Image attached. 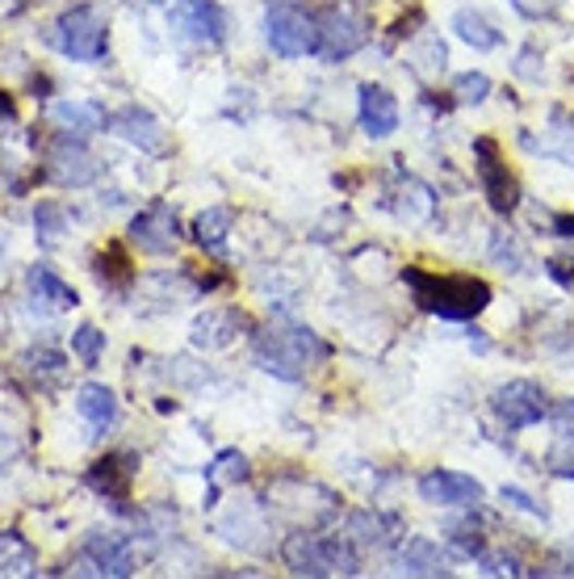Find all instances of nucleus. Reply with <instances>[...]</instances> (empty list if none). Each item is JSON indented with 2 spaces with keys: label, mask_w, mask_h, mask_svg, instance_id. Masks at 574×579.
<instances>
[{
  "label": "nucleus",
  "mask_w": 574,
  "mask_h": 579,
  "mask_svg": "<svg viewBox=\"0 0 574 579\" xmlns=\"http://www.w3.org/2000/svg\"><path fill=\"white\" fill-rule=\"evenodd\" d=\"M491 261L499 269H508V274H520V265H524V256H520V244L508 236V231H494L491 240Z\"/></svg>",
  "instance_id": "30"
},
{
  "label": "nucleus",
  "mask_w": 574,
  "mask_h": 579,
  "mask_svg": "<svg viewBox=\"0 0 574 579\" xmlns=\"http://www.w3.org/2000/svg\"><path fill=\"white\" fill-rule=\"evenodd\" d=\"M235 331H240L235 311H206V315L193 319V345L197 349H222V345L235 340Z\"/></svg>",
  "instance_id": "19"
},
{
  "label": "nucleus",
  "mask_w": 574,
  "mask_h": 579,
  "mask_svg": "<svg viewBox=\"0 0 574 579\" xmlns=\"http://www.w3.org/2000/svg\"><path fill=\"white\" fill-rule=\"evenodd\" d=\"M22 365H26L29 378H59L68 361H63L59 349H29L26 358H22Z\"/></svg>",
  "instance_id": "28"
},
{
  "label": "nucleus",
  "mask_w": 574,
  "mask_h": 579,
  "mask_svg": "<svg viewBox=\"0 0 574 579\" xmlns=\"http://www.w3.org/2000/svg\"><path fill=\"white\" fill-rule=\"evenodd\" d=\"M101 349H106V331H97L93 324H84V328L72 331V353H76L84 365H97Z\"/></svg>",
  "instance_id": "29"
},
{
  "label": "nucleus",
  "mask_w": 574,
  "mask_h": 579,
  "mask_svg": "<svg viewBox=\"0 0 574 579\" xmlns=\"http://www.w3.org/2000/svg\"><path fill=\"white\" fill-rule=\"evenodd\" d=\"M206 479H210V487H215V492L227 487V483L235 487V483H244L247 479V458L240 454V449H222L219 458L206 467ZM215 492H210V496H215Z\"/></svg>",
  "instance_id": "25"
},
{
  "label": "nucleus",
  "mask_w": 574,
  "mask_h": 579,
  "mask_svg": "<svg viewBox=\"0 0 574 579\" xmlns=\"http://www.w3.org/2000/svg\"><path fill=\"white\" fill-rule=\"evenodd\" d=\"M84 576H113V579H126L135 576V554L122 538L113 533H88L84 538V563L76 567Z\"/></svg>",
  "instance_id": "10"
},
{
  "label": "nucleus",
  "mask_w": 574,
  "mask_h": 579,
  "mask_svg": "<svg viewBox=\"0 0 574 579\" xmlns=\"http://www.w3.org/2000/svg\"><path fill=\"white\" fill-rule=\"evenodd\" d=\"M22 9V0H0V17H13Z\"/></svg>",
  "instance_id": "38"
},
{
  "label": "nucleus",
  "mask_w": 574,
  "mask_h": 579,
  "mask_svg": "<svg viewBox=\"0 0 574 579\" xmlns=\"http://www.w3.org/2000/svg\"><path fill=\"white\" fill-rule=\"evenodd\" d=\"M512 4H516L524 17H549V13H553L562 0H512Z\"/></svg>",
  "instance_id": "36"
},
{
  "label": "nucleus",
  "mask_w": 574,
  "mask_h": 579,
  "mask_svg": "<svg viewBox=\"0 0 574 579\" xmlns=\"http://www.w3.org/2000/svg\"><path fill=\"white\" fill-rule=\"evenodd\" d=\"M281 558L294 576H356L361 571V558L349 542L340 538H319V533H290Z\"/></svg>",
  "instance_id": "3"
},
{
  "label": "nucleus",
  "mask_w": 574,
  "mask_h": 579,
  "mask_svg": "<svg viewBox=\"0 0 574 579\" xmlns=\"http://www.w3.org/2000/svg\"><path fill=\"white\" fill-rule=\"evenodd\" d=\"M265 34H269V47L285 59H298V56L319 51V22H310L302 9H290V4L269 9Z\"/></svg>",
  "instance_id": "6"
},
{
  "label": "nucleus",
  "mask_w": 574,
  "mask_h": 579,
  "mask_svg": "<svg viewBox=\"0 0 574 579\" xmlns=\"http://www.w3.org/2000/svg\"><path fill=\"white\" fill-rule=\"evenodd\" d=\"M172 26L193 43H222L227 38V13L215 0H176L172 4Z\"/></svg>",
  "instance_id": "12"
},
{
  "label": "nucleus",
  "mask_w": 574,
  "mask_h": 579,
  "mask_svg": "<svg viewBox=\"0 0 574 579\" xmlns=\"http://www.w3.org/2000/svg\"><path fill=\"white\" fill-rule=\"evenodd\" d=\"M549 470L558 479H574V437H566V442H558L549 449Z\"/></svg>",
  "instance_id": "32"
},
{
  "label": "nucleus",
  "mask_w": 574,
  "mask_h": 579,
  "mask_svg": "<svg viewBox=\"0 0 574 579\" xmlns=\"http://www.w3.org/2000/svg\"><path fill=\"white\" fill-rule=\"evenodd\" d=\"M457 97L465 106H483L491 97V81L483 72H465V76H457Z\"/></svg>",
  "instance_id": "31"
},
{
  "label": "nucleus",
  "mask_w": 574,
  "mask_h": 579,
  "mask_svg": "<svg viewBox=\"0 0 574 579\" xmlns=\"http://www.w3.org/2000/svg\"><path fill=\"white\" fill-rule=\"evenodd\" d=\"M394 529H399V521L382 517V512H356L353 521H349V533H353L361 546H390L394 542Z\"/></svg>",
  "instance_id": "24"
},
{
  "label": "nucleus",
  "mask_w": 574,
  "mask_h": 579,
  "mask_svg": "<svg viewBox=\"0 0 574 579\" xmlns=\"http://www.w3.org/2000/svg\"><path fill=\"white\" fill-rule=\"evenodd\" d=\"M176 240H181V222L168 202H151L131 219V244L147 256H164L176 249Z\"/></svg>",
  "instance_id": "7"
},
{
  "label": "nucleus",
  "mask_w": 574,
  "mask_h": 579,
  "mask_svg": "<svg viewBox=\"0 0 574 579\" xmlns=\"http://www.w3.org/2000/svg\"><path fill=\"white\" fill-rule=\"evenodd\" d=\"M151 4H172V0H151Z\"/></svg>",
  "instance_id": "40"
},
{
  "label": "nucleus",
  "mask_w": 574,
  "mask_h": 579,
  "mask_svg": "<svg viewBox=\"0 0 574 579\" xmlns=\"http://www.w3.org/2000/svg\"><path fill=\"white\" fill-rule=\"evenodd\" d=\"M369 43V22L353 9H331L319 22V56L323 59H349Z\"/></svg>",
  "instance_id": "8"
},
{
  "label": "nucleus",
  "mask_w": 574,
  "mask_h": 579,
  "mask_svg": "<svg viewBox=\"0 0 574 579\" xmlns=\"http://www.w3.org/2000/svg\"><path fill=\"white\" fill-rule=\"evenodd\" d=\"M558 236H574V219H558Z\"/></svg>",
  "instance_id": "39"
},
{
  "label": "nucleus",
  "mask_w": 574,
  "mask_h": 579,
  "mask_svg": "<svg viewBox=\"0 0 574 579\" xmlns=\"http://www.w3.org/2000/svg\"><path fill=\"white\" fill-rule=\"evenodd\" d=\"M328 358V345L306 328H290V324H269V328L256 331V361L285 383H298L302 374L315 365V361Z\"/></svg>",
  "instance_id": "1"
},
{
  "label": "nucleus",
  "mask_w": 574,
  "mask_h": 579,
  "mask_svg": "<svg viewBox=\"0 0 574 579\" xmlns=\"http://www.w3.org/2000/svg\"><path fill=\"white\" fill-rule=\"evenodd\" d=\"M516 72L524 76V81H541V68H537V51H520Z\"/></svg>",
  "instance_id": "37"
},
{
  "label": "nucleus",
  "mask_w": 574,
  "mask_h": 579,
  "mask_svg": "<svg viewBox=\"0 0 574 579\" xmlns=\"http://www.w3.org/2000/svg\"><path fill=\"white\" fill-rule=\"evenodd\" d=\"M29 281V294H34V303L38 306H47V311H72V306L81 303L76 299V290L63 281V277H56L47 265H34L26 274Z\"/></svg>",
  "instance_id": "16"
},
{
  "label": "nucleus",
  "mask_w": 574,
  "mask_h": 579,
  "mask_svg": "<svg viewBox=\"0 0 574 579\" xmlns=\"http://www.w3.org/2000/svg\"><path fill=\"white\" fill-rule=\"evenodd\" d=\"M553 429H558L562 437H574V399H562V403L553 408Z\"/></svg>",
  "instance_id": "35"
},
{
  "label": "nucleus",
  "mask_w": 574,
  "mask_h": 579,
  "mask_svg": "<svg viewBox=\"0 0 574 579\" xmlns=\"http://www.w3.org/2000/svg\"><path fill=\"white\" fill-rule=\"evenodd\" d=\"M478 152L487 156V165H483V181H487V197H491V206L499 215H512L516 210V181L503 172V168L491 160V143H478Z\"/></svg>",
  "instance_id": "21"
},
{
  "label": "nucleus",
  "mask_w": 574,
  "mask_h": 579,
  "mask_svg": "<svg viewBox=\"0 0 574 579\" xmlns=\"http://www.w3.org/2000/svg\"><path fill=\"white\" fill-rule=\"evenodd\" d=\"M399 571L403 576H449V554L432 546L428 538H407L399 551Z\"/></svg>",
  "instance_id": "17"
},
{
  "label": "nucleus",
  "mask_w": 574,
  "mask_h": 579,
  "mask_svg": "<svg viewBox=\"0 0 574 579\" xmlns=\"http://www.w3.org/2000/svg\"><path fill=\"white\" fill-rule=\"evenodd\" d=\"M26 454V429L13 412H0V470Z\"/></svg>",
  "instance_id": "27"
},
{
  "label": "nucleus",
  "mask_w": 574,
  "mask_h": 579,
  "mask_svg": "<svg viewBox=\"0 0 574 579\" xmlns=\"http://www.w3.org/2000/svg\"><path fill=\"white\" fill-rule=\"evenodd\" d=\"M407 281L415 286V299L424 311L440 319H474L483 306L491 303V286L478 277H432L407 269Z\"/></svg>",
  "instance_id": "2"
},
{
  "label": "nucleus",
  "mask_w": 574,
  "mask_h": 579,
  "mask_svg": "<svg viewBox=\"0 0 574 579\" xmlns=\"http://www.w3.org/2000/svg\"><path fill=\"white\" fill-rule=\"evenodd\" d=\"M51 47H56L59 56L76 59V63H93V59H101L110 51V26L88 4L68 9L56 26H51Z\"/></svg>",
  "instance_id": "4"
},
{
  "label": "nucleus",
  "mask_w": 574,
  "mask_h": 579,
  "mask_svg": "<svg viewBox=\"0 0 574 579\" xmlns=\"http://www.w3.org/2000/svg\"><path fill=\"white\" fill-rule=\"evenodd\" d=\"M453 29H457V38L469 43L474 51H491V47H499V29H494L483 13H474V9L453 13Z\"/></svg>",
  "instance_id": "23"
},
{
  "label": "nucleus",
  "mask_w": 574,
  "mask_h": 579,
  "mask_svg": "<svg viewBox=\"0 0 574 579\" xmlns=\"http://www.w3.org/2000/svg\"><path fill=\"white\" fill-rule=\"evenodd\" d=\"M51 118H56L63 131H72V135H97L106 126V110L101 106H93V101H68V97L51 101Z\"/></svg>",
  "instance_id": "18"
},
{
  "label": "nucleus",
  "mask_w": 574,
  "mask_h": 579,
  "mask_svg": "<svg viewBox=\"0 0 574 579\" xmlns=\"http://www.w3.org/2000/svg\"><path fill=\"white\" fill-rule=\"evenodd\" d=\"M419 496L428 504H444V508H462V504H478L483 499V483L457 474V470H432L419 479Z\"/></svg>",
  "instance_id": "13"
},
{
  "label": "nucleus",
  "mask_w": 574,
  "mask_h": 579,
  "mask_svg": "<svg viewBox=\"0 0 574 579\" xmlns=\"http://www.w3.org/2000/svg\"><path fill=\"white\" fill-rule=\"evenodd\" d=\"M63 231H68L63 206H56V202H38V210H34V236H38V244H42V249H56Z\"/></svg>",
  "instance_id": "26"
},
{
  "label": "nucleus",
  "mask_w": 574,
  "mask_h": 579,
  "mask_svg": "<svg viewBox=\"0 0 574 579\" xmlns=\"http://www.w3.org/2000/svg\"><path fill=\"white\" fill-rule=\"evenodd\" d=\"M110 131L118 138H126L131 147L147 152V156H164L168 152V131L160 126L156 113H147L143 106H126L110 118Z\"/></svg>",
  "instance_id": "11"
},
{
  "label": "nucleus",
  "mask_w": 574,
  "mask_h": 579,
  "mask_svg": "<svg viewBox=\"0 0 574 579\" xmlns=\"http://www.w3.org/2000/svg\"><path fill=\"white\" fill-rule=\"evenodd\" d=\"M361 126H365V135L374 138H386L399 131V101H394V93H386L378 84H365L361 88Z\"/></svg>",
  "instance_id": "14"
},
{
  "label": "nucleus",
  "mask_w": 574,
  "mask_h": 579,
  "mask_svg": "<svg viewBox=\"0 0 574 579\" xmlns=\"http://www.w3.org/2000/svg\"><path fill=\"white\" fill-rule=\"evenodd\" d=\"M491 408L508 429H528V424H537L546 415V390L537 383L516 378V383H503L494 390Z\"/></svg>",
  "instance_id": "9"
},
{
  "label": "nucleus",
  "mask_w": 574,
  "mask_h": 579,
  "mask_svg": "<svg viewBox=\"0 0 574 579\" xmlns=\"http://www.w3.org/2000/svg\"><path fill=\"white\" fill-rule=\"evenodd\" d=\"M76 412L93 424V433H110L113 420H118V399L106 383H84L76 390Z\"/></svg>",
  "instance_id": "15"
},
{
  "label": "nucleus",
  "mask_w": 574,
  "mask_h": 579,
  "mask_svg": "<svg viewBox=\"0 0 574 579\" xmlns=\"http://www.w3.org/2000/svg\"><path fill=\"white\" fill-rule=\"evenodd\" d=\"M47 172H51V181L59 185H68V190H81V185H93L97 181V156L88 152V143L84 135H72V131H63V135L51 138V147H47Z\"/></svg>",
  "instance_id": "5"
},
{
  "label": "nucleus",
  "mask_w": 574,
  "mask_h": 579,
  "mask_svg": "<svg viewBox=\"0 0 574 579\" xmlns=\"http://www.w3.org/2000/svg\"><path fill=\"white\" fill-rule=\"evenodd\" d=\"M478 571H483V576H520L524 567H520L512 554H508V558H503V554H483V558H478Z\"/></svg>",
  "instance_id": "33"
},
{
  "label": "nucleus",
  "mask_w": 574,
  "mask_h": 579,
  "mask_svg": "<svg viewBox=\"0 0 574 579\" xmlns=\"http://www.w3.org/2000/svg\"><path fill=\"white\" fill-rule=\"evenodd\" d=\"M503 499H508L512 508H520V512H528V517H546V508H541V504H533V496H528V492H520V487H503Z\"/></svg>",
  "instance_id": "34"
},
{
  "label": "nucleus",
  "mask_w": 574,
  "mask_h": 579,
  "mask_svg": "<svg viewBox=\"0 0 574 579\" xmlns=\"http://www.w3.org/2000/svg\"><path fill=\"white\" fill-rule=\"evenodd\" d=\"M231 227H235V215H231L227 206H210V210H201L197 222H193V240H197L206 252H222L227 249Z\"/></svg>",
  "instance_id": "20"
},
{
  "label": "nucleus",
  "mask_w": 574,
  "mask_h": 579,
  "mask_svg": "<svg viewBox=\"0 0 574 579\" xmlns=\"http://www.w3.org/2000/svg\"><path fill=\"white\" fill-rule=\"evenodd\" d=\"M131 474H135V458H131V454H122V458H106V462H97V467L88 470V483H93L97 492H106V496H122V492H126V483H131Z\"/></svg>",
  "instance_id": "22"
}]
</instances>
